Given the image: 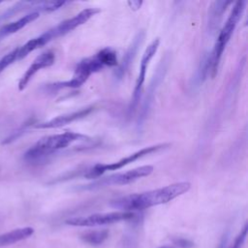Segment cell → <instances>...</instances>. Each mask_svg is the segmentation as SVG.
<instances>
[{
	"mask_svg": "<svg viewBox=\"0 0 248 248\" xmlns=\"http://www.w3.org/2000/svg\"><path fill=\"white\" fill-rule=\"evenodd\" d=\"M190 188L191 184L189 182H176L162 188L131 194L112 200L109 202V205L114 208L121 209L122 211L132 212V210H142L155 205L167 203L185 194L190 190Z\"/></svg>",
	"mask_w": 248,
	"mask_h": 248,
	"instance_id": "cell-1",
	"label": "cell"
},
{
	"mask_svg": "<svg viewBox=\"0 0 248 248\" xmlns=\"http://www.w3.org/2000/svg\"><path fill=\"white\" fill-rule=\"evenodd\" d=\"M116 65L117 56L115 50L110 47L102 48L96 54L80 60L77 64L74 76L70 80L47 84L46 90L55 92L64 88H78L92 74L103 70L105 67H113Z\"/></svg>",
	"mask_w": 248,
	"mask_h": 248,
	"instance_id": "cell-2",
	"label": "cell"
},
{
	"mask_svg": "<svg viewBox=\"0 0 248 248\" xmlns=\"http://www.w3.org/2000/svg\"><path fill=\"white\" fill-rule=\"evenodd\" d=\"M88 140L89 138L87 136L72 131L47 136L39 140L25 152L24 160L28 162L41 161L42 159L55 153L56 151L68 147L76 141Z\"/></svg>",
	"mask_w": 248,
	"mask_h": 248,
	"instance_id": "cell-3",
	"label": "cell"
},
{
	"mask_svg": "<svg viewBox=\"0 0 248 248\" xmlns=\"http://www.w3.org/2000/svg\"><path fill=\"white\" fill-rule=\"evenodd\" d=\"M247 2L240 0L234 3L230 16H228L225 24L223 25L222 29L220 30V33L217 37V40L215 42L214 47L206 60V68H207V74H209L212 78L217 74L218 66L220 63V60L222 58L223 52L226 48V46L228 45L237 23L239 22L243 12L245 10Z\"/></svg>",
	"mask_w": 248,
	"mask_h": 248,
	"instance_id": "cell-4",
	"label": "cell"
},
{
	"mask_svg": "<svg viewBox=\"0 0 248 248\" xmlns=\"http://www.w3.org/2000/svg\"><path fill=\"white\" fill-rule=\"evenodd\" d=\"M100 12H101V10H99L97 8H86V9L80 11L78 14H77L73 17L65 19L62 22H60L59 24L55 25L54 27L48 29L45 33L38 36V38H39L42 46H45L47 43H49L50 41H52L58 37H61L63 35H66L67 33L73 31L74 29L78 28V26L84 24L91 17H93L95 15H97Z\"/></svg>",
	"mask_w": 248,
	"mask_h": 248,
	"instance_id": "cell-5",
	"label": "cell"
},
{
	"mask_svg": "<svg viewBox=\"0 0 248 248\" xmlns=\"http://www.w3.org/2000/svg\"><path fill=\"white\" fill-rule=\"evenodd\" d=\"M170 144V143H159V144H155V145H151V146H146L143 147L122 159H120L117 162H113V163H109V164H96L94 167H92L91 169H89L87 170V172L85 173V177L87 178H98L100 175L104 174L107 171L109 170H117L146 155L152 154L154 152H157L159 150L165 149L167 147H169Z\"/></svg>",
	"mask_w": 248,
	"mask_h": 248,
	"instance_id": "cell-6",
	"label": "cell"
},
{
	"mask_svg": "<svg viewBox=\"0 0 248 248\" xmlns=\"http://www.w3.org/2000/svg\"><path fill=\"white\" fill-rule=\"evenodd\" d=\"M152 166H141L138 167L136 169L127 170L125 172H118L113 173L108 176H105L103 178H99L92 183H89L83 187V189L86 190H93L97 188H102L106 186H113V185H126L133 183L142 177L148 176L153 171Z\"/></svg>",
	"mask_w": 248,
	"mask_h": 248,
	"instance_id": "cell-7",
	"label": "cell"
},
{
	"mask_svg": "<svg viewBox=\"0 0 248 248\" xmlns=\"http://www.w3.org/2000/svg\"><path fill=\"white\" fill-rule=\"evenodd\" d=\"M134 217L135 214L130 211H114L108 213H95L88 216L74 217L67 219L65 223L74 227H96L127 221L133 219Z\"/></svg>",
	"mask_w": 248,
	"mask_h": 248,
	"instance_id": "cell-8",
	"label": "cell"
},
{
	"mask_svg": "<svg viewBox=\"0 0 248 248\" xmlns=\"http://www.w3.org/2000/svg\"><path fill=\"white\" fill-rule=\"evenodd\" d=\"M160 45V40L158 38H156L155 40H153L148 46L145 48L142 57H141V61H140V73L139 76L137 78L136 80V84H135V88L133 91V95H132V99L128 108V114L129 116L133 115V113L136 111L140 101V97H141V92H142V87H143V83L145 81V76H146V71L148 68V65L151 61V59L153 58V56L155 55V53L158 50Z\"/></svg>",
	"mask_w": 248,
	"mask_h": 248,
	"instance_id": "cell-9",
	"label": "cell"
},
{
	"mask_svg": "<svg viewBox=\"0 0 248 248\" xmlns=\"http://www.w3.org/2000/svg\"><path fill=\"white\" fill-rule=\"evenodd\" d=\"M55 62V53L48 49L38 55L32 64L28 67V69L25 71V73L22 75L21 78L18 81V90L22 91L26 88L29 81L32 79V78L42 69L50 67Z\"/></svg>",
	"mask_w": 248,
	"mask_h": 248,
	"instance_id": "cell-10",
	"label": "cell"
},
{
	"mask_svg": "<svg viewBox=\"0 0 248 248\" xmlns=\"http://www.w3.org/2000/svg\"><path fill=\"white\" fill-rule=\"evenodd\" d=\"M93 109H94L93 106L86 107V108H80V109L73 111V112H69V113H65V114L56 116V117H54V118H52L48 121L38 123L36 125H34V127L37 128V129L59 128V127L65 126L67 124H70V123H72L76 120H79V119H82V118L86 117L88 114H90L92 112Z\"/></svg>",
	"mask_w": 248,
	"mask_h": 248,
	"instance_id": "cell-11",
	"label": "cell"
},
{
	"mask_svg": "<svg viewBox=\"0 0 248 248\" xmlns=\"http://www.w3.org/2000/svg\"><path fill=\"white\" fill-rule=\"evenodd\" d=\"M144 36H145V32L143 30H140L134 37L131 45L129 46L128 49L126 50V52L122 58V61L120 62L117 70L115 71V78L117 79H121L126 75L127 71L129 70L131 64L133 63V61L138 53V50H139L140 45L143 42Z\"/></svg>",
	"mask_w": 248,
	"mask_h": 248,
	"instance_id": "cell-12",
	"label": "cell"
},
{
	"mask_svg": "<svg viewBox=\"0 0 248 248\" xmlns=\"http://www.w3.org/2000/svg\"><path fill=\"white\" fill-rule=\"evenodd\" d=\"M165 71H166V66L165 64L162 63L160 64L159 68L157 69L156 71V74L154 75L151 82H150V85L148 87V91H147V94H146V98L144 100V103L142 105V108L140 109V116H139V119H138V125H141V123L143 122V120L146 118L147 116V112H148V109L151 106V103L153 101V97H154V93H155V90L156 88L158 87V84L160 83L162 78L164 77V74H165Z\"/></svg>",
	"mask_w": 248,
	"mask_h": 248,
	"instance_id": "cell-13",
	"label": "cell"
},
{
	"mask_svg": "<svg viewBox=\"0 0 248 248\" xmlns=\"http://www.w3.org/2000/svg\"><path fill=\"white\" fill-rule=\"evenodd\" d=\"M39 13L38 12H30L28 14H26L25 16H23L22 17L12 21L10 23L5 24L4 26H2L0 28V39L9 36L11 34L16 33L17 31L21 30L23 27H25L27 24H29L30 22L34 21L35 19H37L39 17Z\"/></svg>",
	"mask_w": 248,
	"mask_h": 248,
	"instance_id": "cell-14",
	"label": "cell"
},
{
	"mask_svg": "<svg viewBox=\"0 0 248 248\" xmlns=\"http://www.w3.org/2000/svg\"><path fill=\"white\" fill-rule=\"evenodd\" d=\"M34 233V229L31 227H24L13 230L11 232L0 234V247L15 244L21 240L30 237Z\"/></svg>",
	"mask_w": 248,
	"mask_h": 248,
	"instance_id": "cell-15",
	"label": "cell"
},
{
	"mask_svg": "<svg viewBox=\"0 0 248 248\" xmlns=\"http://www.w3.org/2000/svg\"><path fill=\"white\" fill-rule=\"evenodd\" d=\"M108 237V231H107V230L88 232L81 235V239L84 242H86L90 245H94V246L103 244L107 240Z\"/></svg>",
	"mask_w": 248,
	"mask_h": 248,
	"instance_id": "cell-16",
	"label": "cell"
},
{
	"mask_svg": "<svg viewBox=\"0 0 248 248\" xmlns=\"http://www.w3.org/2000/svg\"><path fill=\"white\" fill-rule=\"evenodd\" d=\"M17 50H18V47L13 49L12 51L7 53L0 59V73L3 72L11 64H13L16 60H17Z\"/></svg>",
	"mask_w": 248,
	"mask_h": 248,
	"instance_id": "cell-17",
	"label": "cell"
},
{
	"mask_svg": "<svg viewBox=\"0 0 248 248\" xmlns=\"http://www.w3.org/2000/svg\"><path fill=\"white\" fill-rule=\"evenodd\" d=\"M247 232H248V226H247V224H245L243 229L238 233V235L235 237L232 245L230 248H242V246L245 242L246 236H247Z\"/></svg>",
	"mask_w": 248,
	"mask_h": 248,
	"instance_id": "cell-18",
	"label": "cell"
},
{
	"mask_svg": "<svg viewBox=\"0 0 248 248\" xmlns=\"http://www.w3.org/2000/svg\"><path fill=\"white\" fill-rule=\"evenodd\" d=\"M175 243L183 248H188V247H191L193 245V243L187 239H183V238H179L177 240H175Z\"/></svg>",
	"mask_w": 248,
	"mask_h": 248,
	"instance_id": "cell-19",
	"label": "cell"
},
{
	"mask_svg": "<svg viewBox=\"0 0 248 248\" xmlns=\"http://www.w3.org/2000/svg\"><path fill=\"white\" fill-rule=\"evenodd\" d=\"M128 5L133 11H137L141 7L142 1H128Z\"/></svg>",
	"mask_w": 248,
	"mask_h": 248,
	"instance_id": "cell-20",
	"label": "cell"
},
{
	"mask_svg": "<svg viewBox=\"0 0 248 248\" xmlns=\"http://www.w3.org/2000/svg\"><path fill=\"white\" fill-rule=\"evenodd\" d=\"M227 243H228V234L226 233V234L223 236V238L221 239V241H220V243H219V245H218L217 248H226Z\"/></svg>",
	"mask_w": 248,
	"mask_h": 248,
	"instance_id": "cell-21",
	"label": "cell"
},
{
	"mask_svg": "<svg viewBox=\"0 0 248 248\" xmlns=\"http://www.w3.org/2000/svg\"><path fill=\"white\" fill-rule=\"evenodd\" d=\"M159 248H172L170 246H162V247H159Z\"/></svg>",
	"mask_w": 248,
	"mask_h": 248,
	"instance_id": "cell-22",
	"label": "cell"
}]
</instances>
